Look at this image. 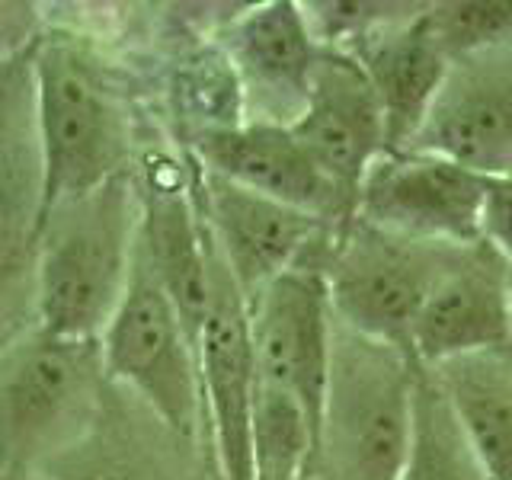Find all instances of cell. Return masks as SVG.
<instances>
[{"label": "cell", "mask_w": 512, "mask_h": 480, "mask_svg": "<svg viewBox=\"0 0 512 480\" xmlns=\"http://www.w3.org/2000/svg\"><path fill=\"white\" fill-rule=\"evenodd\" d=\"M141 186L132 173L52 205L32 237L39 327L68 340H100L135 272Z\"/></svg>", "instance_id": "6da1fadb"}, {"label": "cell", "mask_w": 512, "mask_h": 480, "mask_svg": "<svg viewBox=\"0 0 512 480\" xmlns=\"http://www.w3.org/2000/svg\"><path fill=\"white\" fill-rule=\"evenodd\" d=\"M109 394L100 340L32 327L0 356V474L36 480L100 423Z\"/></svg>", "instance_id": "7a4b0ae2"}, {"label": "cell", "mask_w": 512, "mask_h": 480, "mask_svg": "<svg viewBox=\"0 0 512 480\" xmlns=\"http://www.w3.org/2000/svg\"><path fill=\"white\" fill-rule=\"evenodd\" d=\"M420 365L404 349L336 320L320 413V458L333 480H397L404 468Z\"/></svg>", "instance_id": "3957f363"}, {"label": "cell", "mask_w": 512, "mask_h": 480, "mask_svg": "<svg viewBox=\"0 0 512 480\" xmlns=\"http://www.w3.org/2000/svg\"><path fill=\"white\" fill-rule=\"evenodd\" d=\"M36 93L45 154V215L52 205L128 173L132 128L100 64L71 39L36 36Z\"/></svg>", "instance_id": "277c9868"}, {"label": "cell", "mask_w": 512, "mask_h": 480, "mask_svg": "<svg viewBox=\"0 0 512 480\" xmlns=\"http://www.w3.org/2000/svg\"><path fill=\"white\" fill-rule=\"evenodd\" d=\"M464 250L397 237L352 218L333 234L324 263L336 320L413 356L416 317Z\"/></svg>", "instance_id": "5b68a950"}, {"label": "cell", "mask_w": 512, "mask_h": 480, "mask_svg": "<svg viewBox=\"0 0 512 480\" xmlns=\"http://www.w3.org/2000/svg\"><path fill=\"white\" fill-rule=\"evenodd\" d=\"M100 349L112 388L128 391L180 439H199L205 429L199 340L141 253L128 292L100 336Z\"/></svg>", "instance_id": "8992f818"}, {"label": "cell", "mask_w": 512, "mask_h": 480, "mask_svg": "<svg viewBox=\"0 0 512 480\" xmlns=\"http://www.w3.org/2000/svg\"><path fill=\"white\" fill-rule=\"evenodd\" d=\"M324 263L308 260L282 272L247 304L256 381L301 400L317 429L336 330Z\"/></svg>", "instance_id": "52a82bcc"}, {"label": "cell", "mask_w": 512, "mask_h": 480, "mask_svg": "<svg viewBox=\"0 0 512 480\" xmlns=\"http://www.w3.org/2000/svg\"><path fill=\"white\" fill-rule=\"evenodd\" d=\"M487 176L442 154H384L365 173L356 218L426 244L477 247Z\"/></svg>", "instance_id": "ba28073f"}, {"label": "cell", "mask_w": 512, "mask_h": 480, "mask_svg": "<svg viewBox=\"0 0 512 480\" xmlns=\"http://www.w3.org/2000/svg\"><path fill=\"white\" fill-rule=\"evenodd\" d=\"M199 192L212 247L247 304L272 279L308 263L333 240V224L237 186L224 176L202 170Z\"/></svg>", "instance_id": "9c48e42d"}, {"label": "cell", "mask_w": 512, "mask_h": 480, "mask_svg": "<svg viewBox=\"0 0 512 480\" xmlns=\"http://www.w3.org/2000/svg\"><path fill=\"white\" fill-rule=\"evenodd\" d=\"M199 375L205 429L218 461V480H256V362L250 343V314L244 295H240V288L218 260V253L212 279V308H208L205 327L199 333Z\"/></svg>", "instance_id": "30bf717a"}, {"label": "cell", "mask_w": 512, "mask_h": 480, "mask_svg": "<svg viewBox=\"0 0 512 480\" xmlns=\"http://www.w3.org/2000/svg\"><path fill=\"white\" fill-rule=\"evenodd\" d=\"M224 52L244 93L247 122L292 128L311 100L324 45L295 0H269L240 13L224 32Z\"/></svg>", "instance_id": "8fae6325"}, {"label": "cell", "mask_w": 512, "mask_h": 480, "mask_svg": "<svg viewBox=\"0 0 512 480\" xmlns=\"http://www.w3.org/2000/svg\"><path fill=\"white\" fill-rule=\"evenodd\" d=\"M192 151L205 173L292 205L333 228H343L356 218V205L317 167V160L288 125L244 119L228 128H208L196 135Z\"/></svg>", "instance_id": "7c38bea8"}, {"label": "cell", "mask_w": 512, "mask_h": 480, "mask_svg": "<svg viewBox=\"0 0 512 480\" xmlns=\"http://www.w3.org/2000/svg\"><path fill=\"white\" fill-rule=\"evenodd\" d=\"M410 151L442 154L484 176H512V42L452 64Z\"/></svg>", "instance_id": "4fadbf2b"}, {"label": "cell", "mask_w": 512, "mask_h": 480, "mask_svg": "<svg viewBox=\"0 0 512 480\" xmlns=\"http://www.w3.org/2000/svg\"><path fill=\"white\" fill-rule=\"evenodd\" d=\"M484 352H512V276L509 263L477 244L458 256L416 317L413 359L436 368Z\"/></svg>", "instance_id": "5bb4252c"}, {"label": "cell", "mask_w": 512, "mask_h": 480, "mask_svg": "<svg viewBox=\"0 0 512 480\" xmlns=\"http://www.w3.org/2000/svg\"><path fill=\"white\" fill-rule=\"evenodd\" d=\"M292 132L352 205L359 202L365 173L388 154L384 116L368 74L352 55L327 45L314 74L311 100Z\"/></svg>", "instance_id": "9a60e30c"}, {"label": "cell", "mask_w": 512, "mask_h": 480, "mask_svg": "<svg viewBox=\"0 0 512 480\" xmlns=\"http://www.w3.org/2000/svg\"><path fill=\"white\" fill-rule=\"evenodd\" d=\"M346 55L362 64L368 84L378 96L388 154L410 151L436 109L455 64L432 32L426 7L375 32L372 39H365Z\"/></svg>", "instance_id": "2e32d148"}, {"label": "cell", "mask_w": 512, "mask_h": 480, "mask_svg": "<svg viewBox=\"0 0 512 480\" xmlns=\"http://www.w3.org/2000/svg\"><path fill=\"white\" fill-rule=\"evenodd\" d=\"M138 253L199 340L212 308L215 250L189 192L170 180L141 186Z\"/></svg>", "instance_id": "e0dca14e"}, {"label": "cell", "mask_w": 512, "mask_h": 480, "mask_svg": "<svg viewBox=\"0 0 512 480\" xmlns=\"http://www.w3.org/2000/svg\"><path fill=\"white\" fill-rule=\"evenodd\" d=\"M45 199L36 39L0 61V247L32 244Z\"/></svg>", "instance_id": "ac0fdd59"}, {"label": "cell", "mask_w": 512, "mask_h": 480, "mask_svg": "<svg viewBox=\"0 0 512 480\" xmlns=\"http://www.w3.org/2000/svg\"><path fill=\"white\" fill-rule=\"evenodd\" d=\"M176 445H186V439L154 413L141 423L109 394L100 423L36 480H196Z\"/></svg>", "instance_id": "d6986e66"}, {"label": "cell", "mask_w": 512, "mask_h": 480, "mask_svg": "<svg viewBox=\"0 0 512 480\" xmlns=\"http://www.w3.org/2000/svg\"><path fill=\"white\" fill-rule=\"evenodd\" d=\"M487 480H512V356L452 359L429 368Z\"/></svg>", "instance_id": "ffe728a7"}, {"label": "cell", "mask_w": 512, "mask_h": 480, "mask_svg": "<svg viewBox=\"0 0 512 480\" xmlns=\"http://www.w3.org/2000/svg\"><path fill=\"white\" fill-rule=\"evenodd\" d=\"M397 480H487L429 368L416 378L413 436Z\"/></svg>", "instance_id": "44dd1931"}, {"label": "cell", "mask_w": 512, "mask_h": 480, "mask_svg": "<svg viewBox=\"0 0 512 480\" xmlns=\"http://www.w3.org/2000/svg\"><path fill=\"white\" fill-rule=\"evenodd\" d=\"M320 458V429L301 400L256 381L253 471L256 480H304Z\"/></svg>", "instance_id": "7402d4cb"}, {"label": "cell", "mask_w": 512, "mask_h": 480, "mask_svg": "<svg viewBox=\"0 0 512 480\" xmlns=\"http://www.w3.org/2000/svg\"><path fill=\"white\" fill-rule=\"evenodd\" d=\"M429 26L448 58L487 52L512 42V0H458L426 7Z\"/></svg>", "instance_id": "603a6c76"}, {"label": "cell", "mask_w": 512, "mask_h": 480, "mask_svg": "<svg viewBox=\"0 0 512 480\" xmlns=\"http://www.w3.org/2000/svg\"><path fill=\"white\" fill-rule=\"evenodd\" d=\"M32 327H39L32 244L0 247V356Z\"/></svg>", "instance_id": "cb8c5ba5"}, {"label": "cell", "mask_w": 512, "mask_h": 480, "mask_svg": "<svg viewBox=\"0 0 512 480\" xmlns=\"http://www.w3.org/2000/svg\"><path fill=\"white\" fill-rule=\"evenodd\" d=\"M480 247L512 266V176H487L480 202Z\"/></svg>", "instance_id": "d4e9b609"}, {"label": "cell", "mask_w": 512, "mask_h": 480, "mask_svg": "<svg viewBox=\"0 0 512 480\" xmlns=\"http://www.w3.org/2000/svg\"><path fill=\"white\" fill-rule=\"evenodd\" d=\"M26 7H7L0 4V61H4L7 55L20 52L23 45H29L36 36H29L26 32V16H23Z\"/></svg>", "instance_id": "484cf974"}, {"label": "cell", "mask_w": 512, "mask_h": 480, "mask_svg": "<svg viewBox=\"0 0 512 480\" xmlns=\"http://www.w3.org/2000/svg\"><path fill=\"white\" fill-rule=\"evenodd\" d=\"M0 480H13V477H7V474H0Z\"/></svg>", "instance_id": "4316f807"}]
</instances>
